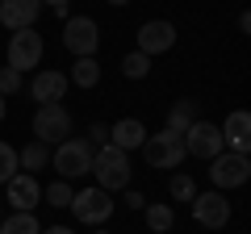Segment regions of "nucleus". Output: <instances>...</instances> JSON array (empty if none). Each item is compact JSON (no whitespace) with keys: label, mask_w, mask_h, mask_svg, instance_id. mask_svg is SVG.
Listing matches in <instances>:
<instances>
[{"label":"nucleus","mask_w":251,"mask_h":234,"mask_svg":"<svg viewBox=\"0 0 251 234\" xmlns=\"http://www.w3.org/2000/svg\"><path fill=\"white\" fill-rule=\"evenodd\" d=\"M222 130V142L230 146L234 155H251V117L243 113V109H234L230 117H226V126H218Z\"/></svg>","instance_id":"2eb2a0df"},{"label":"nucleus","mask_w":251,"mask_h":234,"mask_svg":"<svg viewBox=\"0 0 251 234\" xmlns=\"http://www.w3.org/2000/svg\"><path fill=\"white\" fill-rule=\"evenodd\" d=\"M92 234H109V230H92Z\"/></svg>","instance_id":"473e14b6"},{"label":"nucleus","mask_w":251,"mask_h":234,"mask_svg":"<svg viewBox=\"0 0 251 234\" xmlns=\"http://www.w3.org/2000/svg\"><path fill=\"white\" fill-rule=\"evenodd\" d=\"M172 46H176V25L172 21H147L138 29V54H147V59L172 50Z\"/></svg>","instance_id":"f8f14e48"},{"label":"nucleus","mask_w":251,"mask_h":234,"mask_svg":"<svg viewBox=\"0 0 251 234\" xmlns=\"http://www.w3.org/2000/svg\"><path fill=\"white\" fill-rule=\"evenodd\" d=\"M63 46H67L75 59H97L100 25L92 17H67V21H63Z\"/></svg>","instance_id":"39448f33"},{"label":"nucleus","mask_w":251,"mask_h":234,"mask_svg":"<svg viewBox=\"0 0 251 234\" xmlns=\"http://www.w3.org/2000/svg\"><path fill=\"white\" fill-rule=\"evenodd\" d=\"M184 155H193V159H214V155H222L226 151V142H222V130L214 126V121H193V126L184 130Z\"/></svg>","instance_id":"6e6552de"},{"label":"nucleus","mask_w":251,"mask_h":234,"mask_svg":"<svg viewBox=\"0 0 251 234\" xmlns=\"http://www.w3.org/2000/svg\"><path fill=\"white\" fill-rule=\"evenodd\" d=\"M13 92H21V71H13V67H0V96L9 100Z\"/></svg>","instance_id":"a878e982"},{"label":"nucleus","mask_w":251,"mask_h":234,"mask_svg":"<svg viewBox=\"0 0 251 234\" xmlns=\"http://www.w3.org/2000/svg\"><path fill=\"white\" fill-rule=\"evenodd\" d=\"M130 155L117 151V146H100L92 151V176H97V188L117 192V188H130Z\"/></svg>","instance_id":"f257e3e1"},{"label":"nucleus","mask_w":251,"mask_h":234,"mask_svg":"<svg viewBox=\"0 0 251 234\" xmlns=\"http://www.w3.org/2000/svg\"><path fill=\"white\" fill-rule=\"evenodd\" d=\"M122 75H126V80H147V75H151V59L138 54V50H130L122 59Z\"/></svg>","instance_id":"4be33fe9"},{"label":"nucleus","mask_w":251,"mask_h":234,"mask_svg":"<svg viewBox=\"0 0 251 234\" xmlns=\"http://www.w3.org/2000/svg\"><path fill=\"white\" fill-rule=\"evenodd\" d=\"M209 180H214L218 192L243 188V184L251 180V159H247V155H234V151L214 155V159H209Z\"/></svg>","instance_id":"7ed1b4c3"},{"label":"nucleus","mask_w":251,"mask_h":234,"mask_svg":"<svg viewBox=\"0 0 251 234\" xmlns=\"http://www.w3.org/2000/svg\"><path fill=\"white\" fill-rule=\"evenodd\" d=\"M42 17V4L38 0H0V25L4 29H34V21Z\"/></svg>","instance_id":"ddd939ff"},{"label":"nucleus","mask_w":251,"mask_h":234,"mask_svg":"<svg viewBox=\"0 0 251 234\" xmlns=\"http://www.w3.org/2000/svg\"><path fill=\"white\" fill-rule=\"evenodd\" d=\"M188 205H193V217H197V226H205V230H222V226L230 222V201H226V192H218V188L197 192Z\"/></svg>","instance_id":"1a4fd4ad"},{"label":"nucleus","mask_w":251,"mask_h":234,"mask_svg":"<svg viewBox=\"0 0 251 234\" xmlns=\"http://www.w3.org/2000/svg\"><path fill=\"white\" fill-rule=\"evenodd\" d=\"M67 84L97 88V84H100V63H97V59H75V63H72V75H67Z\"/></svg>","instance_id":"6ab92c4d"},{"label":"nucleus","mask_w":251,"mask_h":234,"mask_svg":"<svg viewBox=\"0 0 251 234\" xmlns=\"http://www.w3.org/2000/svg\"><path fill=\"white\" fill-rule=\"evenodd\" d=\"M17 171H21L17 167V151H13L9 142H0V184H9Z\"/></svg>","instance_id":"393cba45"},{"label":"nucleus","mask_w":251,"mask_h":234,"mask_svg":"<svg viewBox=\"0 0 251 234\" xmlns=\"http://www.w3.org/2000/svg\"><path fill=\"white\" fill-rule=\"evenodd\" d=\"M4 197H9L13 213H34V205H42V184H38L29 171H17V176L4 184Z\"/></svg>","instance_id":"9b49d317"},{"label":"nucleus","mask_w":251,"mask_h":234,"mask_svg":"<svg viewBox=\"0 0 251 234\" xmlns=\"http://www.w3.org/2000/svg\"><path fill=\"white\" fill-rule=\"evenodd\" d=\"M42 63V34L34 29H17L9 38V67L13 71H29V67Z\"/></svg>","instance_id":"9d476101"},{"label":"nucleus","mask_w":251,"mask_h":234,"mask_svg":"<svg viewBox=\"0 0 251 234\" xmlns=\"http://www.w3.org/2000/svg\"><path fill=\"white\" fill-rule=\"evenodd\" d=\"M72 197H75V192H72V184H67V180H54V184H46V188H42V201H46V205H54V209H67V205H72Z\"/></svg>","instance_id":"5701e85b"},{"label":"nucleus","mask_w":251,"mask_h":234,"mask_svg":"<svg viewBox=\"0 0 251 234\" xmlns=\"http://www.w3.org/2000/svg\"><path fill=\"white\" fill-rule=\"evenodd\" d=\"M75 213V222L84 226H105L109 217H113V197H109L105 188H84L72 197V205H67Z\"/></svg>","instance_id":"0eeeda50"},{"label":"nucleus","mask_w":251,"mask_h":234,"mask_svg":"<svg viewBox=\"0 0 251 234\" xmlns=\"http://www.w3.org/2000/svg\"><path fill=\"white\" fill-rule=\"evenodd\" d=\"M42 9H54L59 17H67V9H72V0H38Z\"/></svg>","instance_id":"c85d7f7f"},{"label":"nucleus","mask_w":251,"mask_h":234,"mask_svg":"<svg viewBox=\"0 0 251 234\" xmlns=\"http://www.w3.org/2000/svg\"><path fill=\"white\" fill-rule=\"evenodd\" d=\"M168 192H172L176 201H193V197H197V184H193V176H184V171H176V176L168 180Z\"/></svg>","instance_id":"b1692460"},{"label":"nucleus","mask_w":251,"mask_h":234,"mask_svg":"<svg viewBox=\"0 0 251 234\" xmlns=\"http://www.w3.org/2000/svg\"><path fill=\"white\" fill-rule=\"evenodd\" d=\"M38 234H75V230H72V226H42Z\"/></svg>","instance_id":"c756f323"},{"label":"nucleus","mask_w":251,"mask_h":234,"mask_svg":"<svg viewBox=\"0 0 251 234\" xmlns=\"http://www.w3.org/2000/svg\"><path fill=\"white\" fill-rule=\"evenodd\" d=\"M17 167L29 171V176H34L38 167H50V146L38 142V138H34V142H25V146L17 151Z\"/></svg>","instance_id":"f3484780"},{"label":"nucleus","mask_w":251,"mask_h":234,"mask_svg":"<svg viewBox=\"0 0 251 234\" xmlns=\"http://www.w3.org/2000/svg\"><path fill=\"white\" fill-rule=\"evenodd\" d=\"M193 121H197V100H176V105L168 109V130L172 134H184Z\"/></svg>","instance_id":"a211bd4d"},{"label":"nucleus","mask_w":251,"mask_h":234,"mask_svg":"<svg viewBox=\"0 0 251 234\" xmlns=\"http://www.w3.org/2000/svg\"><path fill=\"white\" fill-rule=\"evenodd\" d=\"M143 213H147V230H155V234H168L172 226H176V213H172V205H143Z\"/></svg>","instance_id":"aec40b11"},{"label":"nucleus","mask_w":251,"mask_h":234,"mask_svg":"<svg viewBox=\"0 0 251 234\" xmlns=\"http://www.w3.org/2000/svg\"><path fill=\"white\" fill-rule=\"evenodd\" d=\"M143 205H147L143 192H138V188H126V209H143Z\"/></svg>","instance_id":"cd10ccee"},{"label":"nucleus","mask_w":251,"mask_h":234,"mask_svg":"<svg viewBox=\"0 0 251 234\" xmlns=\"http://www.w3.org/2000/svg\"><path fill=\"white\" fill-rule=\"evenodd\" d=\"M109 4H117V9H122V4H130V0H109Z\"/></svg>","instance_id":"2f4dec72"},{"label":"nucleus","mask_w":251,"mask_h":234,"mask_svg":"<svg viewBox=\"0 0 251 234\" xmlns=\"http://www.w3.org/2000/svg\"><path fill=\"white\" fill-rule=\"evenodd\" d=\"M50 167L59 171V180H75V176H88L92 171V146L84 138H63L50 151Z\"/></svg>","instance_id":"f03ea898"},{"label":"nucleus","mask_w":251,"mask_h":234,"mask_svg":"<svg viewBox=\"0 0 251 234\" xmlns=\"http://www.w3.org/2000/svg\"><path fill=\"white\" fill-rule=\"evenodd\" d=\"M4 113H9V100H4V96H0V121H4Z\"/></svg>","instance_id":"7c9ffc66"},{"label":"nucleus","mask_w":251,"mask_h":234,"mask_svg":"<svg viewBox=\"0 0 251 234\" xmlns=\"http://www.w3.org/2000/svg\"><path fill=\"white\" fill-rule=\"evenodd\" d=\"M38 230H42V222L34 213H9L0 222V234H38Z\"/></svg>","instance_id":"412c9836"},{"label":"nucleus","mask_w":251,"mask_h":234,"mask_svg":"<svg viewBox=\"0 0 251 234\" xmlns=\"http://www.w3.org/2000/svg\"><path fill=\"white\" fill-rule=\"evenodd\" d=\"M34 138L46 146H59L63 138H72V113L63 105H38L34 113Z\"/></svg>","instance_id":"423d86ee"},{"label":"nucleus","mask_w":251,"mask_h":234,"mask_svg":"<svg viewBox=\"0 0 251 234\" xmlns=\"http://www.w3.org/2000/svg\"><path fill=\"white\" fill-rule=\"evenodd\" d=\"M29 96H34L38 105H59V100L67 96V75H63V71H54V67L38 71L34 80H29Z\"/></svg>","instance_id":"4468645a"},{"label":"nucleus","mask_w":251,"mask_h":234,"mask_svg":"<svg viewBox=\"0 0 251 234\" xmlns=\"http://www.w3.org/2000/svg\"><path fill=\"white\" fill-rule=\"evenodd\" d=\"M138 151L147 155V167H180V163L188 159L184 155V138L172 134V130H163V134H147V142L138 146Z\"/></svg>","instance_id":"20e7f679"},{"label":"nucleus","mask_w":251,"mask_h":234,"mask_svg":"<svg viewBox=\"0 0 251 234\" xmlns=\"http://www.w3.org/2000/svg\"><path fill=\"white\" fill-rule=\"evenodd\" d=\"M92 138H84V142L92 146V151H100V146H109V126L105 121H92V130H88Z\"/></svg>","instance_id":"bb28decb"},{"label":"nucleus","mask_w":251,"mask_h":234,"mask_svg":"<svg viewBox=\"0 0 251 234\" xmlns=\"http://www.w3.org/2000/svg\"><path fill=\"white\" fill-rule=\"evenodd\" d=\"M147 142V126L138 121V117H122V121H113L109 126V146H117V151H138V146Z\"/></svg>","instance_id":"dca6fc26"}]
</instances>
